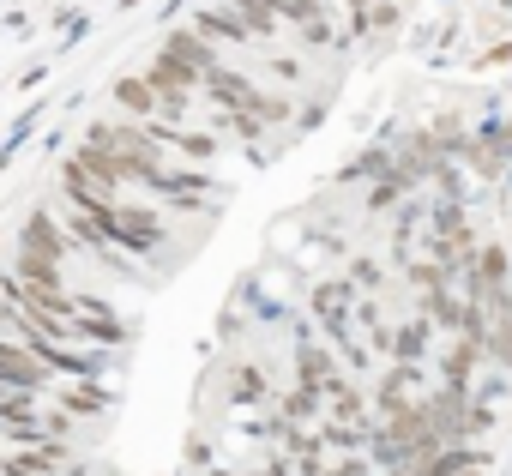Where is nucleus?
I'll list each match as a JSON object with an SVG mask.
<instances>
[{
  "mask_svg": "<svg viewBox=\"0 0 512 476\" xmlns=\"http://www.w3.org/2000/svg\"><path fill=\"white\" fill-rule=\"evenodd\" d=\"M229 13L247 25V37H253V43H266V37H278V31H284L278 0H229Z\"/></svg>",
  "mask_w": 512,
  "mask_h": 476,
  "instance_id": "obj_6",
  "label": "nucleus"
},
{
  "mask_svg": "<svg viewBox=\"0 0 512 476\" xmlns=\"http://www.w3.org/2000/svg\"><path fill=\"white\" fill-rule=\"evenodd\" d=\"M115 97H121V109L133 115V121H163V103H157V91L139 79V73H127V79H115Z\"/></svg>",
  "mask_w": 512,
  "mask_h": 476,
  "instance_id": "obj_7",
  "label": "nucleus"
},
{
  "mask_svg": "<svg viewBox=\"0 0 512 476\" xmlns=\"http://www.w3.org/2000/svg\"><path fill=\"white\" fill-rule=\"evenodd\" d=\"M55 392H61V404H67V410H79V416H91V410L103 404L91 386H55Z\"/></svg>",
  "mask_w": 512,
  "mask_h": 476,
  "instance_id": "obj_12",
  "label": "nucleus"
},
{
  "mask_svg": "<svg viewBox=\"0 0 512 476\" xmlns=\"http://www.w3.org/2000/svg\"><path fill=\"white\" fill-rule=\"evenodd\" d=\"M61 464H67V446L49 440V446H31V452H7L0 470H7V476H55Z\"/></svg>",
  "mask_w": 512,
  "mask_h": 476,
  "instance_id": "obj_5",
  "label": "nucleus"
},
{
  "mask_svg": "<svg viewBox=\"0 0 512 476\" xmlns=\"http://www.w3.org/2000/svg\"><path fill=\"white\" fill-rule=\"evenodd\" d=\"M314 404H320V392H314V386H290V392H284V416H290V422H308V416H314Z\"/></svg>",
  "mask_w": 512,
  "mask_h": 476,
  "instance_id": "obj_11",
  "label": "nucleus"
},
{
  "mask_svg": "<svg viewBox=\"0 0 512 476\" xmlns=\"http://www.w3.org/2000/svg\"><path fill=\"white\" fill-rule=\"evenodd\" d=\"M67 248H73V242L61 235V223H55L49 211H31V217H25V254H43V260H55V266H61V260H67Z\"/></svg>",
  "mask_w": 512,
  "mask_h": 476,
  "instance_id": "obj_4",
  "label": "nucleus"
},
{
  "mask_svg": "<svg viewBox=\"0 0 512 476\" xmlns=\"http://www.w3.org/2000/svg\"><path fill=\"white\" fill-rule=\"evenodd\" d=\"M0 386H7V392H55L61 374L37 350H25V344H0Z\"/></svg>",
  "mask_w": 512,
  "mask_h": 476,
  "instance_id": "obj_2",
  "label": "nucleus"
},
{
  "mask_svg": "<svg viewBox=\"0 0 512 476\" xmlns=\"http://www.w3.org/2000/svg\"><path fill=\"white\" fill-rule=\"evenodd\" d=\"M19 278L25 284H61V266L43 260V254H19Z\"/></svg>",
  "mask_w": 512,
  "mask_h": 476,
  "instance_id": "obj_9",
  "label": "nucleus"
},
{
  "mask_svg": "<svg viewBox=\"0 0 512 476\" xmlns=\"http://www.w3.org/2000/svg\"><path fill=\"white\" fill-rule=\"evenodd\" d=\"M193 31H199L205 43H211V37H223V43H253L247 25H241L229 7H199V13H193Z\"/></svg>",
  "mask_w": 512,
  "mask_h": 476,
  "instance_id": "obj_8",
  "label": "nucleus"
},
{
  "mask_svg": "<svg viewBox=\"0 0 512 476\" xmlns=\"http://www.w3.org/2000/svg\"><path fill=\"white\" fill-rule=\"evenodd\" d=\"M356 290H380V266L362 260V266H356Z\"/></svg>",
  "mask_w": 512,
  "mask_h": 476,
  "instance_id": "obj_14",
  "label": "nucleus"
},
{
  "mask_svg": "<svg viewBox=\"0 0 512 476\" xmlns=\"http://www.w3.org/2000/svg\"><path fill=\"white\" fill-rule=\"evenodd\" d=\"M163 55H169V61H181V67H187V73H199V79H205V73L217 67V49H211V43H205V37L193 31V25L169 31V37H163Z\"/></svg>",
  "mask_w": 512,
  "mask_h": 476,
  "instance_id": "obj_3",
  "label": "nucleus"
},
{
  "mask_svg": "<svg viewBox=\"0 0 512 476\" xmlns=\"http://www.w3.org/2000/svg\"><path fill=\"white\" fill-rule=\"evenodd\" d=\"M151 91H157V103H163V121H181L187 109H193V97H199V73H187L181 61H169L163 49L151 55V67L139 73Z\"/></svg>",
  "mask_w": 512,
  "mask_h": 476,
  "instance_id": "obj_1",
  "label": "nucleus"
},
{
  "mask_svg": "<svg viewBox=\"0 0 512 476\" xmlns=\"http://www.w3.org/2000/svg\"><path fill=\"white\" fill-rule=\"evenodd\" d=\"M260 392H266L260 368H241V374H235V398H241V404H253V398H260Z\"/></svg>",
  "mask_w": 512,
  "mask_h": 476,
  "instance_id": "obj_13",
  "label": "nucleus"
},
{
  "mask_svg": "<svg viewBox=\"0 0 512 476\" xmlns=\"http://www.w3.org/2000/svg\"><path fill=\"white\" fill-rule=\"evenodd\" d=\"M422 350H428V326H422V320H416V326H404V332L392 338V356H398V362H416Z\"/></svg>",
  "mask_w": 512,
  "mask_h": 476,
  "instance_id": "obj_10",
  "label": "nucleus"
}]
</instances>
